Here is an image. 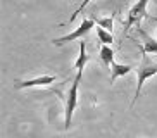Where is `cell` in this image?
Returning <instances> with one entry per match:
<instances>
[{
  "mask_svg": "<svg viewBox=\"0 0 157 138\" xmlns=\"http://www.w3.org/2000/svg\"><path fill=\"white\" fill-rule=\"evenodd\" d=\"M148 2H150V0H138V2L129 9L128 19H126V24H124V33H128V29L133 26V24H140V21L147 16Z\"/></svg>",
  "mask_w": 157,
  "mask_h": 138,
  "instance_id": "obj_3",
  "label": "cell"
},
{
  "mask_svg": "<svg viewBox=\"0 0 157 138\" xmlns=\"http://www.w3.org/2000/svg\"><path fill=\"white\" fill-rule=\"evenodd\" d=\"M100 60H102V64L107 66V67L112 66V62H114V50H112L109 45L100 47Z\"/></svg>",
  "mask_w": 157,
  "mask_h": 138,
  "instance_id": "obj_8",
  "label": "cell"
},
{
  "mask_svg": "<svg viewBox=\"0 0 157 138\" xmlns=\"http://www.w3.org/2000/svg\"><path fill=\"white\" fill-rule=\"evenodd\" d=\"M93 24H95V19H85L73 33H69V35H66V36H62V38H56V40H54V45H62V43H67V41H73V40L86 36L88 33H90V29L93 28Z\"/></svg>",
  "mask_w": 157,
  "mask_h": 138,
  "instance_id": "obj_4",
  "label": "cell"
},
{
  "mask_svg": "<svg viewBox=\"0 0 157 138\" xmlns=\"http://www.w3.org/2000/svg\"><path fill=\"white\" fill-rule=\"evenodd\" d=\"M95 23H97L100 28L107 29V31H112V26H114L112 17H98V19H95Z\"/></svg>",
  "mask_w": 157,
  "mask_h": 138,
  "instance_id": "obj_11",
  "label": "cell"
},
{
  "mask_svg": "<svg viewBox=\"0 0 157 138\" xmlns=\"http://www.w3.org/2000/svg\"><path fill=\"white\" fill-rule=\"evenodd\" d=\"M56 81V76H38L33 79H26V81H17L14 85L16 90H23V88H35V86H47Z\"/></svg>",
  "mask_w": 157,
  "mask_h": 138,
  "instance_id": "obj_5",
  "label": "cell"
},
{
  "mask_svg": "<svg viewBox=\"0 0 157 138\" xmlns=\"http://www.w3.org/2000/svg\"><path fill=\"white\" fill-rule=\"evenodd\" d=\"M81 74L83 73H76L73 85H71L69 92L66 95V109H64V128L66 129H69L71 123H73L74 109L78 105V86H79V81H81Z\"/></svg>",
  "mask_w": 157,
  "mask_h": 138,
  "instance_id": "obj_2",
  "label": "cell"
},
{
  "mask_svg": "<svg viewBox=\"0 0 157 138\" xmlns=\"http://www.w3.org/2000/svg\"><path fill=\"white\" fill-rule=\"evenodd\" d=\"M142 52L143 54H157V40L145 36V43H143Z\"/></svg>",
  "mask_w": 157,
  "mask_h": 138,
  "instance_id": "obj_10",
  "label": "cell"
},
{
  "mask_svg": "<svg viewBox=\"0 0 157 138\" xmlns=\"http://www.w3.org/2000/svg\"><path fill=\"white\" fill-rule=\"evenodd\" d=\"M142 54H143V52H142ZM155 74H157V64H152V62L148 60L147 54H143L142 64L138 66V69H136V90H135V97H133L131 105H133L135 102H136V98L140 97L145 81H147L148 78H152V76H155Z\"/></svg>",
  "mask_w": 157,
  "mask_h": 138,
  "instance_id": "obj_1",
  "label": "cell"
},
{
  "mask_svg": "<svg viewBox=\"0 0 157 138\" xmlns=\"http://www.w3.org/2000/svg\"><path fill=\"white\" fill-rule=\"evenodd\" d=\"M90 2H92V0H83V4L79 5L78 9H76V12H74V14H73V16H71V17H69V23H73L74 19H76V16H78V14H81V10H83V9H85V7H86V5H88V4H90Z\"/></svg>",
  "mask_w": 157,
  "mask_h": 138,
  "instance_id": "obj_12",
  "label": "cell"
},
{
  "mask_svg": "<svg viewBox=\"0 0 157 138\" xmlns=\"http://www.w3.org/2000/svg\"><path fill=\"white\" fill-rule=\"evenodd\" d=\"M88 60H90V57L86 54V43L81 40L79 41V55H78V59H76V62H74V69L78 73H83V69L88 64Z\"/></svg>",
  "mask_w": 157,
  "mask_h": 138,
  "instance_id": "obj_6",
  "label": "cell"
},
{
  "mask_svg": "<svg viewBox=\"0 0 157 138\" xmlns=\"http://www.w3.org/2000/svg\"><path fill=\"white\" fill-rule=\"evenodd\" d=\"M97 38L100 40L102 45H111L112 41H114V38H112V33L107 31V29H104V28H100V26L97 28Z\"/></svg>",
  "mask_w": 157,
  "mask_h": 138,
  "instance_id": "obj_9",
  "label": "cell"
},
{
  "mask_svg": "<svg viewBox=\"0 0 157 138\" xmlns=\"http://www.w3.org/2000/svg\"><path fill=\"white\" fill-rule=\"evenodd\" d=\"M131 69H133V66H129V64H117V62H112V66H111V85L117 78L131 73Z\"/></svg>",
  "mask_w": 157,
  "mask_h": 138,
  "instance_id": "obj_7",
  "label": "cell"
}]
</instances>
